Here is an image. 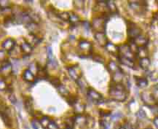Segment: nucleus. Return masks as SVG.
I'll return each instance as SVG.
<instances>
[{"instance_id":"f257e3e1","label":"nucleus","mask_w":158,"mask_h":129,"mask_svg":"<svg viewBox=\"0 0 158 129\" xmlns=\"http://www.w3.org/2000/svg\"><path fill=\"white\" fill-rule=\"evenodd\" d=\"M109 94L111 99L116 101V102H125L127 97L126 88L124 85L121 82L119 83H114V82L112 85H111L109 90Z\"/></svg>"},{"instance_id":"f03ea898","label":"nucleus","mask_w":158,"mask_h":129,"mask_svg":"<svg viewBox=\"0 0 158 129\" xmlns=\"http://www.w3.org/2000/svg\"><path fill=\"white\" fill-rule=\"evenodd\" d=\"M109 20L108 14H104L103 17L94 19L90 24V27L96 32H104L106 29V24Z\"/></svg>"},{"instance_id":"7ed1b4c3","label":"nucleus","mask_w":158,"mask_h":129,"mask_svg":"<svg viewBox=\"0 0 158 129\" xmlns=\"http://www.w3.org/2000/svg\"><path fill=\"white\" fill-rule=\"evenodd\" d=\"M78 50L80 53V57L87 58L92 55L93 45L92 43L87 40H82L78 45Z\"/></svg>"},{"instance_id":"20e7f679","label":"nucleus","mask_w":158,"mask_h":129,"mask_svg":"<svg viewBox=\"0 0 158 129\" xmlns=\"http://www.w3.org/2000/svg\"><path fill=\"white\" fill-rule=\"evenodd\" d=\"M118 56L127 58V59L131 60L133 61H134L135 58H137L136 54L133 51L132 48L128 44H124V45L119 47Z\"/></svg>"},{"instance_id":"39448f33","label":"nucleus","mask_w":158,"mask_h":129,"mask_svg":"<svg viewBox=\"0 0 158 129\" xmlns=\"http://www.w3.org/2000/svg\"><path fill=\"white\" fill-rule=\"evenodd\" d=\"M127 24V35H128L129 39H135L139 35L141 34V29L139 27H137L136 24H135L133 22L128 21Z\"/></svg>"},{"instance_id":"423d86ee","label":"nucleus","mask_w":158,"mask_h":129,"mask_svg":"<svg viewBox=\"0 0 158 129\" xmlns=\"http://www.w3.org/2000/svg\"><path fill=\"white\" fill-rule=\"evenodd\" d=\"M128 5L135 13H143L147 7V1H129Z\"/></svg>"},{"instance_id":"0eeeda50","label":"nucleus","mask_w":158,"mask_h":129,"mask_svg":"<svg viewBox=\"0 0 158 129\" xmlns=\"http://www.w3.org/2000/svg\"><path fill=\"white\" fill-rule=\"evenodd\" d=\"M141 97L142 102L149 107H155V106H157V99L152 94L147 92H143Z\"/></svg>"},{"instance_id":"6e6552de","label":"nucleus","mask_w":158,"mask_h":129,"mask_svg":"<svg viewBox=\"0 0 158 129\" xmlns=\"http://www.w3.org/2000/svg\"><path fill=\"white\" fill-rule=\"evenodd\" d=\"M88 118L82 115V114H77L74 118V127H73V129H83L88 126Z\"/></svg>"},{"instance_id":"1a4fd4ad","label":"nucleus","mask_w":158,"mask_h":129,"mask_svg":"<svg viewBox=\"0 0 158 129\" xmlns=\"http://www.w3.org/2000/svg\"><path fill=\"white\" fill-rule=\"evenodd\" d=\"M67 70L70 77L74 80V81L77 82L78 80H80V78L82 77V70L80 69V66H78L77 65H74L69 66V67H67Z\"/></svg>"},{"instance_id":"9d476101","label":"nucleus","mask_w":158,"mask_h":129,"mask_svg":"<svg viewBox=\"0 0 158 129\" xmlns=\"http://www.w3.org/2000/svg\"><path fill=\"white\" fill-rule=\"evenodd\" d=\"M12 71H13V66L10 62L8 61H3L0 66V76L2 77H7L10 75Z\"/></svg>"},{"instance_id":"9b49d317","label":"nucleus","mask_w":158,"mask_h":129,"mask_svg":"<svg viewBox=\"0 0 158 129\" xmlns=\"http://www.w3.org/2000/svg\"><path fill=\"white\" fill-rule=\"evenodd\" d=\"M87 95L89 97V98L92 101V102H94L98 104V103H101L103 100V96L100 93H98L96 90H95L93 88H89V89L87 90Z\"/></svg>"},{"instance_id":"f8f14e48","label":"nucleus","mask_w":158,"mask_h":129,"mask_svg":"<svg viewBox=\"0 0 158 129\" xmlns=\"http://www.w3.org/2000/svg\"><path fill=\"white\" fill-rule=\"evenodd\" d=\"M148 42H149V40L144 36L141 35V34L133 40V44L137 48L146 47L147 45Z\"/></svg>"},{"instance_id":"ddd939ff","label":"nucleus","mask_w":158,"mask_h":129,"mask_svg":"<svg viewBox=\"0 0 158 129\" xmlns=\"http://www.w3.org/2000/svg\"><path fill=\"white\" fill-rule=\"evenodd\" d=\"M95 38L101 47H106V45L109 42L108 38H107L104 32H96L95 34Z\"/></svg>"},{"instance_id":"4468645a","label":"nucleus","mask_w":158,"mask_h":129,"mask_svg":"<svg viewBox=\"0 0 158 129\" xmlns=\"http://www.w3.org/2000/svg\"><path fill=\"white\" fill-rule=\"evenodd\" d=\"M16 45V42L15 40L12 39V38H7L2 44V47L4 50H5L7 52H11L15 48Z\"/></svg>"},{"instance_id":"2eb2a0df","label":"nucleus","mask_w":158,"mask_h":129,"mask_svg":"<svg viewBox=\"0 0 158 129\" xmlns=\"http://www.w3.org/2000/svg\"><path fill=\"white\" fill-rule=\"evenodd\" d=\"M47 52H48V64H49L52 69H56L58 66V62L56 61V58H54L51 47L48 48Z\"/></svg>"},{"instance_id":"dca6fc26","label":"nucleus","mask_w":158,"mask_h":129,"mask_svg":"<svg viewBox=\"0 0 158 129\" xmlns=\"http://www.w3.org/2000/svg\"><path fill=\"white\" fill-rule=\"evenodd\" d=\"M0 116H1L3 122L5 123V126L8 127V128H10L12 126V124H13V123H12L9 114H8L7 111L5 110H0Z\"/></svg>"},{"instance_id":"f3484780","label":"nucleus","mask_w":158,"mask_h":129,"mask_svg":"<svg viewBox=\"0 0 158 129\" xmlns=\"http://www.w3.org/2000/svg\"><path fill=\"white\" fill-rule=\"evenodd\" d=\"M106 49L109 53H111V55L118 56L119 54V47L117 46L114 44L111 43V42H108V44L106 45Z\"/></svg>"},{"instance_id":"a211bd4d","label":"nucleus","mask_w":158,"mask_h":129,"mask_svg":"<svg viewBox=\"0 0 158 129\" xmlns=\"http://www.w3.org/2000/svg\"><path fill=\"white\" fill-rule=\"evenodd\" d=\"M24 105H25V108L26 111L30 114L31 115H34V106H33V101H32V98L30 97L26 98V99L24 102Z\"/></svg>"},{"instance_id":"6ab92c4d","label":"nucleus","mask_w":158,"mask_h":129,"mask_svg":"<svg viewBox=\"0 0 158 129\" xmlns=\"http://www.w3.org/2000/svg\"><path fill=\"white\" fill-rule=\"evenodd\" d=\"M135 80L136 82V85L139 88H145L148 85V80L146 77H139L135 76Z\"/></svg>"},{"instance_id":"aec40b11","label":"nucleus","mask_w":158,"mask_h":129,"mask_svg":"<svg viewBox=\"0 0 158 129\" xmlns=\"http://www.w3.org/2000/svg\"><path fill=\"white\" fill-rule=\"evenodd\" d=\"M23 78L25 81L28 82H34L35 81V77L34 74L32 73L31 70L26 69L24 71L23 74Z\"/></svg>"},{"instance_id":"412c9836","label":"nucleus","mask_w":158,"mask_h":129,"mask_svg":"<svg viewBox=\"0 0 158 129\" xmlns=\"http://www.w3.org/2000/svg\"><path fill=\"white\" fill-rule=\"evenodd\" d=\"M107 69L111 74H114L116 72L120 71V68L114 61H110L107 66Z\"/></svg>"},{"instance_id":"4be33fe9","label":"nucleus","mask_w":158,"mask_h":129,"mask_svg":"<svg viewBox=\"0 0 158 129\" xmlns=\"http://www.w3.org/2000/svg\"><path fill=\"white\" fill-rule=\"evenodd\" d=\"M150 64V59L148 57L140 58V60H139V66H140V67L142 69L145 70V71H147V70L149 69Z\"/></svg>"},{"instance_id":"5701e85b","label":"nucleus","mask_w":158,"mask_h":129,"mask_svg":"<svg viewBox=\"0 0 158 129\" xmlns=\"http://www.w3.org/2000/svg\"><path fill=\"white\" fill-rule=\"evenodd\" d=\"M21 49L22 52L26 54V55H29L32 52V50H33L31 45L29 43H28V42H23L21 45Z\"/></svg>"},{"instance_id":"b1692460","label":"nucleus","mask_w":158,"mask_h":129,"mask_svg":"<svg viewBox=\"0 0 158 129\" xmlns=\"http://www.w3.org/2000/svg\"><path fill=\"white\" fill-rule=\"evenodd\" d=\"M118 58H119V62H120L122 64H123V65L128 66L130 68H134V66H135L134 61H131V60L130 59H127V58L120 57V56H118Z\"/></svg>"},{"instance_id":"393cba45","label":"nucleus","mask_w":158,"mask_h":129,"mask_svg":"<svg viewBox=\"0 0 158 129\" xmlns=\"http://www.w3.org/2000/svg\"><path fill=\"white\" fill-rule=\"evenodd\" d=\"M73 106H74L75 112H77L78 114H81L82 113H83L85 110V105L81 104V103H78V102H77Z\"/></svg>"},{"instance_id":"a878e982","label":"nucleus","mask_w":158,"mask_h":129,"mask_svg":"<svg viewBox=\"0 0 158 129\" xmlns=\"http://www.w3.org/2000/svg\"><path fill=\"white\" fill-rule=\"evenodd\" d=\"M148 55V51L146 47L143 48H139L137 50V53L136 56L137 57H140L141 58H147Z\"/></svg>"},{"instance_id":"bb28decb","label":"nucleus","mask_w":158,"mask_h":129,"mask_svg":"<svg viewBox=\"0 0 158 129\" xmlns=\"http://www.w3.org/2000/svg\"><path fill=\"white\" fill-rule=\"evenodd\" d=\"M50 119L49 117L43 116L41 120H40V126L42 127V128L44 129H47L48 125H49V123H50Z\"/></svg>"},{"instance_id":"cd10ccee","label":"nucleus","mask_w":158,"mask_h":129,"mask_svg":"<svg viewBox=\"0 0 158 129\" xmlns=\"http://www.w3.org/2000/svg\"><path fill=\"white\" fill-rule=\"evenodd\" d=\"M107 9L111 13H117V9L113 1H107Z\"/></svg>"},{"instance_id":"c85d7f7f","label":"nucleus","mask_w":158,"mask_h":129,"mask_svg":"<svg viewBox=\"0 0 158 129\" xmlns=\"http://www.w3.org/2000/svg\"><path fill=\"white\" fill-rule=\"evenodd\" d=\"M37 77L40 79H46L48 77V72H46L45 69L42 68H38L37 70Z\"/></svg>"},{"instance_id":"c756f323","label":"nucleus","mask_w":158,"mask_h":129,"mask_svg":"<svg viewBox=\"0 0 158 129\" xmlns=\"http://www.w3.org/2000/svg\"><path fill=\"white\" fill-rule=\"evenodd\" d=\"M57 88L58 92H59L60 95H62L63 96H66V97H67V96L69 95V92L67 88L65 87L64 85H60L59 87H58Z\"/></svg>"},{"instance_id":"7c9ffc66","label":"nucleus","mask_w":158,"mask_h":129,"mask_svg":"<svg viewBox=\"0 0 158 129\" xmlns=\"http://www.w3.org/2000/svg\"><path fill=\"white\" fill-rule=\"evenodd\" d=\"M66 100H67L68 104H69L70 106H74V104H75L76 103L78 102L77 98L76 96L71 95V94H69V95L67 97H66Z\"/></svg>"},{"instance_id":"2f4dec72","label":"nucleus","mask_w":158,"mask_h":129,"mask_svg":"<svg viewBox=\"0 0 158 129\" xmlns=\"http://www.w3.org/2000/svg\"><path fill=\"white\" fill-rule=\"evenodd\" d=\"M49 81L50 83L52 85L55 86V87H56V88L59 87L60 85H61L59 78L56 77H51L49 79Z\"/></svg>"},{"instance_id":"473e14b6","label":"nucleus","mask_w":158,"mask_h":129,"mask_svg":"<svg viewBox=\"0 0 158 129\" xmlns=\"http://www.w3.org/2000/svg\"><path fill=\"white\" fill-rule=\"evenodd\" d=\"M57 15H58V17L59 18V19L61 20V21H69L70 14L67 13V12H63V13L58 14Z\"/></svg>"},{"instance_id":"72a5a7b5","label":"nucleus","mask_w":158,"mask_h":129,"mask_svg":"<svg viewBox=\"0 0 158 129\" xmlns=\"http://www.w3.org/2000/svg\"><path fill=\"white\" fill-rule=\"evenodd\" d=\"M92 58L95 61L99 62V63H104V58H103L102 56H101L100 55H98V54H95V55L92 56Z\"/></svg>"},{"instance_id":"f704fd0d","label":"nucleus","mask_w":158,"mask_h":129,"mask_svg":"<svg viewBox=\"0 0 158 129\" xmlns=\"http://www.w3.org/2000/svg\"><path fill=\"white\" fill-rule=\"evenodd\" d=\"M79 17L77 15H76V14H74V13H72V15H70V17H69V21L70 23H77V22H78L79 21Z\"/></svg>"},{"instance_id":"c9c22d12","label":"nucleus","mask_w":158,"mask_h":129,"mask_svg":"<svg viewBox=\"0 0 158 129\" xmlns=\"http://www.w3.org/2000/svg\"><path fill=\"white\" fill-rule=\"evenodd\" d=\"M47 129H59V127L56 123V122L54 120H50V123L48 125Z\"/></svg>"},{"instance_id":"e433bc0d","label":"nucleus","mask_w":158,"mask_h":129,"mask_svg":"<svg viewBox=\"0 0 158 129\" xmlns=\"http://www.w3.org/2000/svg\"><path fill=\"white\" fill-rule=\"evenodd\" d=\"M40 126V122L36 119H34V120H31V126L34 129H39Z\"/></svg>"},{"instance_id":"4c0bfd02","label":"nucleus","mask_w":158,"mask_h":129,"mask_svg":"<svg viewBox=\"0 0 158 129\" xmlns=\"http://www.w3.org/2000/svg\"><path fill=\"white\" fill-rule=\"evenodd\" d=\"M85 1H74V5L77 9H81L84 7Z\"/></svg>"},{"instance_id":"58836bf2","label":"nucleus","mask_w":158,"mask_h":129,"mask_svg":"<svg viewBox=\"0 0 158 129\" xmlns=\"http://www.w3.org/2000/svg\"><path fill=\"white\" fill-rule=\"evenodd\" d=\"M10 4V1H0V7L2 8V9L9 8Z\"/></svg>"},{"instance_id":"ea45409f","label":"nucleus","mask_w":158,"mask_h":129,"mask_svg":"<svg viewBox=\"0 0 158 129\" xmlns=\"http://www.w3.org/2000/svg\"><path fill=\"white\" fill-rule=\"evenodd\" d=\"M137 115H138V117H139V118H140L141 119L145 118L146 117H147V114H146L145 112L142 110V109H141V110H139V112H138Z\"/></svg>"},{"instance_id":"a19ab883","label":"nucleus","mask_w":158,"mask_h":129,"mask_svg":"<svg viewBox=\"0 0 158 129\" xmlns=\"http://www.w3.org/2000/svg\"><path fill=\"white\" fill-rule=\"evenodd\" d=\"M122 116H123L122 114H121L120 112H117V113H114L112 115V117H111V120H114V121H115V120H118L119 118H120Z\"/></svg>"},{"instance_id":"79ce46f5","label":"nucleus","mask_w":158,"mask_h":129,"mask_svg":"<svg viewBox=\"0 0 158 129\" xmlns=\"http://www.w3.org/2000/svg\"><path fill=\"white\" fill-rule=\"evenodd\" d=\"M7 89V84L5 81L0 80V90H5Z\"/></svg>"},{"instance_id":"37998d69","label":"nucleus","mask_w":158,"mask_h":129,"mask_svg":"<svg viewBox=\"0 0 158 129\" xmlns=\"http://www.w3.org/2000/svg\"><path fill=\"white\" fill-rule=\"evenodd\" d=\"M83 24H84L85 29L87 30V31H88L89 29H90V23H89L88 21H84L83 22Z\"/></svg>"},{"instance_id":"c03bdc74","label":"nucleus","mask_w":158,"mask_h":129,"mask_svg":"<svg viewBox=\"0 0 158 129\" xmlns=\"http://www.w3.org/2000/svg\"><path fill=\"white\" fill-rule=\"evenodd\" d=\"M9 98H10V102L13 103V104H15V103H16V98L15 97V96L12 94V95L10 96Z\"/></svg>"},{"instance_id":"a18cd8bd","label":"nucleus","mask_w":158,"mask_h":129,"mask_svg":"<svg viewBox=\"0 0 158 129\" xmlns=\"http://www.w3.org/2000/svg\"><path fill=\"white\" fill-rule=\"evenodd\" d=\"M153 122H154V124H155V127L157 128H158V118L157 117H155V118L154 119Z\"/></svg>"},{"instance_id":"49530a36","label":"nucleus","mask_w":158,"mask_h":129,"mask_svg":"<svg viewBox=\"0 0 158 129\" xmlns=\"http://www.w3.org/2000/svg\"><path fill=\"white\" fill-rule=\"evenodd\" d=\"M125 129H135L131 124H127V126L125 127Z\"/></svg>"},{"instance_id":"de8ad7c7","label":"nucleus","mask_w":158,"mask_h":129,"mask_svg":"<svg viewBox=\"0 0 158 129\" xmlns=\"http://www.w3.org/2000/svg\"><path fill=\"white\" fill-rule=\"evenodd\" d=\"M4 57H5V53H4L2 50H0V60H2Z\"/></svg>"},{"instance_id":"09e8293b","label":"nucleus","mask_w":158,"mask_h":129,"mask_svg":"<svg viewBox=\"0 0 158 129\" xmlns=\"http://www.w3.org/2000/svg\"><path fill=\"white\" fill-rule=\"evenodd\" d=\"M119 129H125V127H120Z\"/></svg>"},{"instance_id":"8fccbe9b","label":"nucleus","mask_w":158,"mask_h":129,"mask_svg":"<svg viewBox=\"0 0 158 129\" xmlns=\"http://www.w3.org/2000/svg\"><path fill=\"white\" fill-rule=\"evenodd\" d=\"M146 129H152V128H146Z\"/></svg>"},{"instance_id":"3c124183","label":"nucleus","mask_w":158,"mask_h":129,"mask_svg":"<svg viewBox=\"0 0 158 129\" xmlns=\"http://www.w3.org/2000/svg\"><path fill=\"white\" fill-rule=\"evenodd\" d=\"M66 129H71V128H66Z\"/></svg>"},{"instance_id":"603ef678","label":"nucleus","mask_w":158,"mask_h":129,"mask_svg":"<svg viewBox=\"0 0 158 129\" xmlns=\"http://www.w3.org/2000/svg\"><path fill=\"white\" fill-rule=\"evenodd\" d=\"M26 129H29V128H26Z\"/></svg>"}]
</instances>
